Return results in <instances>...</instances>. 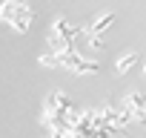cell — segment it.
Masks as SVG:
<instances>
[{
    "instance_id": "obj_4",
    "label": "cell",
    "mask_w": 146,
    "mask_h": 138,
    "mask_svg": "<svg viewBox=\"0 0 146 138\" xmlns=\"http://www.w3.org/2000/svg\"><path fill=\"white\" fill-rule=\"evenodd\" d=\"M35 20V9L26 3V0H0V23L15 29V32H29Z\"/></svg>"
},
{
    "instance_id": "obj_3",
    "label": "cell",
    "mask_w": 146,
    "mask_h": 138,
    "mask_svg": "<svg viewBox=\"0 0 146 138\" xmlns=\"http://www.w3.org/2000/svg\"><path fill=\"white\" fill-rule=\"evenodd\" d=\"M80 35H83V29L72 26L66 17H60V15H57V17L52 20L49 32H46V49H49V52L78 49V43H80Z\"/></svg>"
},
{
    "instance_id": "obj_8",
    "label": "cell",
    "mask_w": 146,
    "mask_h": 138,
    "mask_svg": "<svg viewBox=\"0 0 146 138\" xmlns=\"http://www.w3.org/2000/svg\"><path fill=\"white\" fill-rule=\"evenodd\" d=\"M140 124H143V127H146V112H143V118H140Z\"/></svg>"
},
{
    "instance_id": "obj_6",
    "label": "cell",
    "mask_w": 146,
    "mask_h": 138,
    "mask_svg": "<svg viewBox=\"0 0 146 138\" xmlns=\"http://www.w3.org/2000/svg\"><path fill=\"white\" fill-rule=\"evenodd\" d=\"M112 23H115V12H100V15H95L86 26H83V35H92V38H103L109 29H112Z\"/></svg>"
},
{
    "instance_id": "obj_1",
    "label": "cell",
    "mask_w": 146,
    "mask_h": 138,
    "mask_svg": "<svg viewBox=\"0 0 146 138\" xmlns=\"http://www.w3.org/2000/svg\"><path fill=\"white\" fill-rule=\"evenodd\" d=\"M78 115H80V107L72 101L66 92L54 89L43 101V118H40V124L46 127L49 135H66L72 127H75Z\"/></svg>"
},
{
    "instance_id": "obj_7",
    "label": "cell",
    "mask_w": 146,
    "mask_h": 138,
    "mask_svg": "<svg viewBox=\"0 0 146 138\" xmlns=\"http://www.w3.org/2000/svg\"><path fill=\"white\" fill-rule=\"evenodd\" d=\"M135 63H137V52H126V55H120V58L115 60V72H117V75H126Z\"/></svg>"
},
{
    "instance_id": "obj_9",
    "label": "cell",
    "mask_w": 146,
    "mask_h": 138,
    "mask_svg": "<svg viewBox=\"0 0 146 138\" xmlns=\"http://www.w3.org/2000/svg\"><path fill=\"white\" fill-rule=\"evenodd\" d=\"M143 75H146V60H143Z\"/></svg>"
},
{
    "instance_id": "obj_5",
    "label": "cell",
    "mask_w": 146,
    "mask_h": 138,
    "mask_svg": "<svg viewBox=\"0 0 146 138\" xmlns=\"http://www.w3.org/2000/svg\"><path fill=\"white\" fill-rule=\"evenodd\" d=\"M117 109L126 115L129 124H140V118H143V112H146V98H143L140 92H126V95L117 101Z\"/></svg>"
},
{
    "instance_id": "obj_2",
    "label": "cell",
    "mask_w": 146,
    "mask_h": 138,
    "mask_svg": "<svg viewBox=\"0 0 146 138\" xmlns=\"http://www.w3.org/2000/svg\"><path fill=\"white\" fill-rule=\"evenodd\" d=\"M40 66L49 69H66L72 75H98L100 72V63L89 55H83L80 49H63V52H46L37 60Z\"/></svg>"
}]
</instances>
